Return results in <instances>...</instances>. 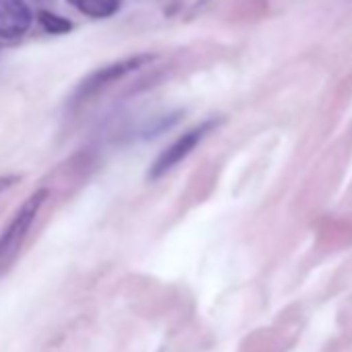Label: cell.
Instances as JSON below:
<instances>
[{
    "label": "cell",
    "instance_id": "1",
    "mask_svg": "<svg viewBox=\"0 0 352 352\" xmlns=\"http://www.w3.org/2000/svg\"><path fill=\"white\" fill-rule=\"evenodd\" d=\"M46 199H48V191L46 189L36 191L19 208V212L15 214V218L11 220V224L7 226V230L0 234V272L7 270L13 263L15 255L19 253V249H21V245H23L30 228L36 222L42 206L46 204Z\"/></svg>",
    "mask_w": 352,
    "mask_h": 352
},
{
    "label": "cell",
    "instance_id": "2",
    "mask_svg": "<svg viewBox=\"0 0 352 352\" xmlns=\"http://www.w3.org/2000/svg\"><path fill=\"white\" fill-rule=\"evenodd\" d=\"M214 126H216V120H208V122H204V124L191 129L189 133L181 135L172 145H168V147L157 155V160L153 162V166L149 168V179H160V176H164L166 172H170L176 164H181Z\"/></svg>",
    "mask_w": 352,
    "mask_h": 352
},
{
    "label": "cell",
    "instance_id": "3",
    "mask_svg": "<svg viewBox=\"0 0 352 352\" xmlns=\"http://www.w3.org/2000/svg\"><path fill=\"white\" fill-rule=\"evenodd\" d=\"M153 56L149 54H139V56H131V58H124V60H118V63H112L108 67H102L98 71H94L77 89V100H83V98H89L94 94H98L100 89H104L106 85L122 79L124 75L137 71L139 67H143L145 63H149Z\"/></svg>",
    "mask_w": 352,
    "mask_h": 352
},
{
    "label": "cell",
    "instance_id": "4",
    "mask_svg": "<svg viewBox=\"0 0 352 352\" xmlns=\"http://www.w3.org/2000/svg\"><path fill=\"white\" fill-rule=\"evenodd\" d=\"M34 23L32 9L25 0H0V38L19 40Z\"/></svg>",
    "mask_w": 352,
    "mask_h": 352
},
{
    "label": "cell",
    "instance_id": "5",
    "mask_svg": "<svg viewBox=\"0 0 352 352\" xmlns=\"http://www.w3.org/2000/svg\"><path fill=\"white\" fill-rule=\"evenodd\" d=\"M69 5L75 7L85 17L108 19V17H112L118 11L120 0H69Z\"/></svg>",
    "mask_w": 352,
    "mask_h": 352
},
{
    "label": "cell",
    "instance_id": "6",
    "mask_svg": "<svg viewBox=\"0 0 352 352\" xmlns=\"http://www.w3.org/2000/svg\"><path fill=\"white\" fill-rule=\"evenodd\" d=\"M38 21H40V25H42L48 34H67V32L73 30V25H71L69 19H65V17H60V15H54V13H50V11H40V13H38Z\"/></svg>",
    "mask_w": 352,
    "mask_h": 352
}]
</instances>
